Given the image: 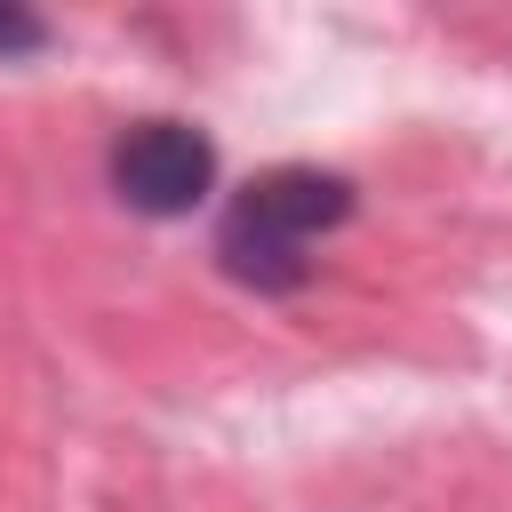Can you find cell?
I'll list each match as a JSON object with an SVG mask.
<instances>
[{
  "label": "cell",
  "mask_w": 512,
  "mask_h": 512,
  "mask_svg": "<svg viewBox=\"0 0 512 512\" xmlns=\"http://www.w3.org/2000/svg\"><path fill=\"white\" fill-rule=\"evenodd\" d=\"M344 216H352V184H344V176H328V168H264V176H248L240 200L224 208L216 256H224L232 280H248V288H264V296H288V288L312 280L304 240L328 232V224H344Z\"/></svg>",
  "instance_id": "cell-1"
},
{
  "label": "cell",
  "mask_w": 512,
  "mask_h": 512,
  "mask_svg": "<svg viewBox=\"0 0 512 512\" xmlns=\"http://www.w3.org/2000/svg\"><path fill=\"white\" fill-rule=\"evenodd\" d=\"M216 184V144L192 120H136L112 144V192L136 216H192Z\"/></svg>",
  "instance_id": "cell-2"
},
{
  "label": "cell",
  "mask_w": 512,
  "mask_h": 512,
  "mask_svg": "<svg viewBox=\"0 0 512 512\" xmlns=\"http://www.w3.org/2000/svg\"><path fill=\"white\" fill-rule=\"evenodd\" d=\"M32 48H48V24L32 8H0V56H32Z\"/></svg>",
  "instance_id": "cell-3"
}]
</instances>
